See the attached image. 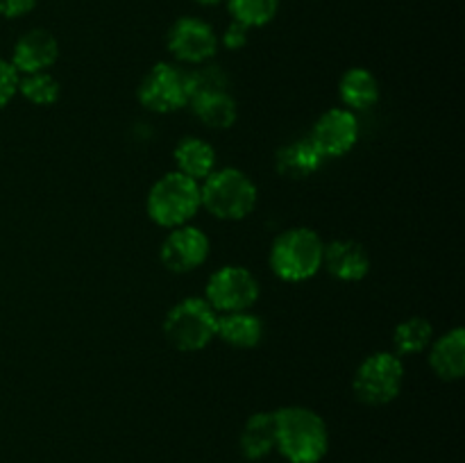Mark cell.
<instances>
[{"label": "cell", "instance_id": "cell-1", "mask_svg": "<svg viewBox=\"0 0 465 463\" xmlns=\"http://www.w3.org/2000/svg\"><path fill=\"white\" fill-rule=\"evenodd\" d=\"M277 449L291 463H318L330 448L327 425L307 407H284L275 411Z\"/></svg>", "mask_w": 465, "mask_h": 463}, {"label": "cell", "instance_id": "cell-2", "mask_svg": "<svg viewBox=\"0 0 465 463\" xmlns=\"http://www.w3.org/2000/svg\"><path fill=\"white\" fill-rule=\"evenodd\" d=\"M325 243L309 227L282 232L271 248V268L284 281H307L322 268Z\"/></svg>", "mask_w": 465, "mask_h": 463}, {"label": "cell", "instance_id": "cell-3", "mask_svg": "<svg viewBox=\"0 0 465 463\" xmlns=\"http://www.w3.org/2000/svg\"><path fill=\"white\" fill-rule=\"evenodd\" d=\"M257 186L239 168H221L204 177L200 200L207 212L221 221H241L257 207Z\"/></svg>", "mask_w": 465, "mask_h": 463}, {"label": "cell", "instance_id": "cell-4", "mask_svg": "<svg viewBox=\"0 0 465 463\" xmlns=\"http://www.w3.org/2000/svg\"><path fill=\"white\" fill-rule=\"evenodd\" d=\"M203 207L200 200V182L173 171L159 177L150 189L145 209L148 216L162 227H180L186 225L191 218Z\"/></svg>", "mask_w": 465, "mask_h": 463}, {"label": "cell", "instance_id": "cell-5", "mask_svg": "<svg viewBox=\"0 0 465 463\" xmlns=\"http://www.w3.org/2000/svg\"><path fill=\"white\" fill-rule=\"evenodd\" d=\"M218 311L204 298H186L163 318V336L180 352H198L216 336Z\"/></svg>", "mask_w": 465, "mask_h": 463}, {"label": "cell", "instance_id": "cell-6", "mask_svg": "<svg viewBox=\"0 0 465 463\" xmlns=\"http://www.w3.org/2000/svg\"><path fill=\"white\" fill-rule=\"evenodd\" d=\"M404 384L402 359L395 352H375L354 372V395L363 404L381 407L393 402Z\"/></svg>", "mask_w": 465, "mask_h": 463}, {"label": "cell", "instance_id": "cell-7", "mask_svg": "<svg viewBox=\"0 0 465 463\" xmlns=\"http://www.w3.org/2000/svg\"><path fill=\"white\" fill-rule=\"evenodd\" d=\"M191 100L189 71L175 64H154L139 86V103L157 113L177 112Z\"/></svg>", "mask_w": 465, "mask_h": 463}, {"label": "cell", "instance_id": "cell-8", "mask_svg": "<svg viewBox=\"0 0 465 463\" xmlns=\"http://www.w3.org/2000/svg\"><path fill=\"white\" fill-rule=\"evenodd\" d=\"M204 300L218 313L250 311V307L259 300V281L248 268L223 266L209 277Z\"/></svg>", "mask_w": 465, "mask_h": 463}, {"label": "cell", "instance_id": "cell-9", "mask_svg": "<svg viewBox=\"0 0 465 463\" xmlns=\"http://www.w3.org/2000/svg\"><path fill=\"white\" fill-rule=\"evenodd\" d=\"M173 57L186 64H204L216 54L218 39L207 21L195 16H182L173 23L166 36Z\"/></svg>", "mask_w": 465, "mask_h": 463}, {"label": "cell", "instance_id": "cell-10", "mask_svg": "<svg viewBox=\"0 0 465 463\" xmlns=\"http://www.w3.org/2000/svg\"><path fill=\"white\" fill-rule=\"evenodd\" d=\"M309 139L313 141L322 157H343L357 145L359 123L350 109H327L313 125Z\"/></svg>", "mask_w": 465, "mask_h": 463}, {"label": "cell", "instance_id": "cell-11", "mask_svg": "<svg viewBox=\"0 0 465 463\" xmlns=\"http://www.w3.org/2000/svg\"><path fill=\"white\" fill-rule=\"evenodd\" d=\"M209 257V239L203 230L191 225L173 227L163 239L159 259L171 272H191L203 266Z\"/></svg>", "mask_w": 465, "mask_h": 463}, {"label": "cell", "instance_id": "cell-12", "mask_svg": "<svg viewBox=\"0 0 465 463\" xmlns=\"http://www.w3.org/2000/svg\"><path fill=\"white\" fill-rule=\"evenodd\" d=\"M59 44L53 32L36 30L25 32L16 41L12 53V64L21 75H32V73H44L57 62Z\"/></svg>", "mask_w": 465, "mask_h": 463}, {"label": "cell", "instance_id": "cell-13", "mask_svg": "<svg viewBox=\"0 0 465 463\" xmlns=\"http://www.w3.org/2000/svg\"><path fill=\"white\" fill-rule=\"evenodd\" d=\"M322 266L341 281H361L371 271V254L357 241H331L322 252Z\"/></svg>", "mask_w": 465, "mask_h": 463}, {"label": "cell", "instance_id": "cell-14", "mask_svg": "<svg viewBox=\"0 0 465 463\" xmlns=\"http://www.w3.org/2000/svg\"><path fill=\"white\" fill-rule=\"evenodd\" d=\"M325 157L321 154V150L313 145V141L309 139H295L291 143L282 145L275 154V168L282 177H289V180H304V177H312L318 168L322 166Z\"/></svg>", "mask_w": 465, "mask_h": 463}, {"label": "cell", "instance_id": "cell-15", "mask_svg": "<svg viewBox=\"0 0 465 463\" xmlns=\"http://www.w3.org/2000/svg\"><path fill=\"white\" fill-rule=\"evenodd\" d=\"M430 366L440 379H461L465 372V331L461 327H454L439 340H431Z\"/></svg>", "mask_w": 465, "mask_h": 463}, {"label": "cell", "instance_id": "cell-16", "mask_svg": "<svg viewBox=\"0 0 465 463\" xmlns=\"http://www.w3.org/2000/svg\"><path fill=\"white\" fill-rule=\"evenodd\" d=\"M216 336H221L227 345L239 350L257 348L263 336L262 318L252 311H232L218 316Z\"/></svg>", "mask_w": 465, "mask_h": 463}, {"label": "cell", "instance_id": "cell-17", "mask_svg": "<svg viewBox=\"0 0 465 463\" xmlns=\"http://www.w3.org/2000/svg\"><path fill=\"white\" fill-rule=\"evenodd\" d=\"M173 157H175L177 172L195 182H203L216 171V150L203 139H193V136L182 139Z\"/></svg>", "mask_w": 465, "mask_h": 463}, {"label": "cell", "instance_id": "cell-18", "mask_svg": "<svg viewBox=\"0 0 465 463\" xmlns=\"http://www.w3.org/2000/svg\"><path fill=\"white\" fill-rule=\"evenodd\" d=\"M277 448V427L275 413L259 411L248 418L243 431H241V452L250 461L263 458Z\"/></svg>", "mask_w": 465, "mask_h": 463}, {"label": "cell", "instance_id": "cell-19", "mask_svg": "<svg viewBox=\"0 0 465 463\" xmlns=\"http://www.w3.org/2000/svg\"><path fill=\"white\" fill-rule=\"evenodd\" d=\"M195 116L212 130H227L239 118L236 100L227 91H212V94H198L189 100Z\"/></svg>", "mask_w": 465, "mask_h": 463}, {"label": "cell", "instance_id": "cell-20", "mask_svg": "<svg viewBox=\"0 0 465 463\" xmlns=\"http://www.w3.org/2000/svg\"><path fill=\"white\" fill-rule=\"evenodd\" d=\"M339 95L350 112L368 109L380 100V82L368 68H350L341 77Z\"/></svg>", "mask_w": 465, "mask_h": 463}, {"label": "cell", "instance_id": "cell-21", "mask_svg": "<svg viewBox=\"0 0 465 463\" xmlns=\"http://www.w3.org/2000/svg\"><path fill=\"white\" fill-rule=\"evenodd\" d=\"M434 339V330H431L430 320L420 316H411L407 320L400 322L393 331V345L395 354H418L427 350Z\"/></svg>", "mask_w": 465, "mask_h": 463}, {"label": "cell", "instance_id": "cell-22", "mask_svg": "<svg viewBox=\"0 0 465 463\" xmlns=\"http://www.w3.org/2000/svg\"><path fill=\"white\" fill-rule=\"evenodd\" d=\"M232 18L241 25L262 27L277 16L280 0H227Z\"/></svg>", "mask_w": 465, "mask_h": 463}, {"label": "cell", "instance_id": "cell-23", "mask_svg": "<svg viewBox=\"0 0 465 463\" xmlns=\"http://www.w3.org/2000/svg\"><path fill=\"white\" fill-rule=\"evenodd\" d=\"M18 91L25 95L30 103L39 104V107H50L62 95V86L54 80L50 73H32V75H23L18 80Z\"/></svg>", "mask_w": 465, "mask_h": 463}, {"label": "cell", "instance_id": "cell-24", "mask_svg": "<svg viewBox=\"0 0 465 463\" xmlns=\"http://www.w3.org/2000/svg\"><path fill=\"white\" fill-rule=\"evenodd\" d=\"M189 84H191V98L198 94H212V91H227L230 82L223 73L221 66H203L189 71Z\"/></svg>", "mask_w": 465, "mask_h": 463}, {"label": "cell", "instance_id": "cell-25", "mask_svg": "<svg viewBox=\"0 0 465 463\" xmlns=\"http://www.w3.org/2000/svg\"><path fill=\"white\" fill-rule=\"evenodd\" d=\"M18 80H21V73L14 68V64L7 59H0V109L7 107L9 100L16 95Z\"/></svg>", "mask_w": 465, "mask_h": 463}, {"label": "cell", "instance_id": "cell-26", "mask_svg": "<svg viewBox=\"0 0 465 463\" xmlns=\"http://www.w3.org/2000/svg\"><path fill=\"white\" fill-rule=\"evenodd\" d=\"M248 32H250L248 27L232 21L230 27L225 30V34H223V45L230 50H241L245 44H248Z\"/></svg>", "mask_w": 465, "mask_h": 463}, {"label": "cell", "instance_id": "cell-27", "mask_svg": "<svg viewBox=\"0 0 465 463\" xmlns=\"http://www.w3.org/2000/svg\"><path fill=\"white\" fill-rule=\"evenodd\" d=\"M36 0H0V16L21 18L35 9Z\"/></svg>", "mask_w": 465, "mask_h": 463}, {"label": "cell", "instance_id": "cell-28", "mask_svg": "<svg viewBox=\"0 0 465 463\" xmlns=\"http://www.w3.org/2000/svg\"><path fill=\"white\" fill-rule=\"evenodd\" d=\"M198 5H204V7H212V5H218L223 3V0H195Z\"/></svg>", "mask_w": 465, "mask_h": 463}]
</instances>
